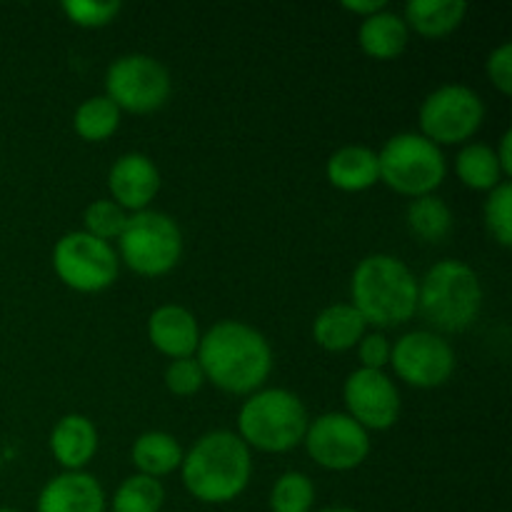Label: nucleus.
Listing matches in <instances>:
<instances>
[{
  "instance_id": "a211bd4d",
  "label": "nucleus",
  "mask_w": 512,
  "mask_h": 512,
  "mask_svg": "<svg viewBox=\"0 0 512 512\" xmlns=\"http://www.w3.org/2000/svg\"><path fill=\"white\" fill-rule=\"evenodd\" d=\"M325 173H328L330 183L338 190H345V193L368 190L380 180L378 153L365 148V145H348V148H340L338 153L330 155Z\"/></svg>"
},
{
  "instance_id": "9b49d317",
  "label": "nucleus",
  "mask_w": 512,
  "mask_h": 512,
  "mask_svg": "<svg viewBox=\"0 0 512 512\" xmlns=\"http://www.w3.org/2000/svg\"><path fill=\"white\" fill-rule=\"evenodd\" d=\"M310 458L328 470H353L368 458L370 438L348 413H325L308 423L303 438Z\"/></svg>"
},
{
  "instance_id": "20e7f679",
  "label": "nucleus",
  "mask_w": 512,
  "mask_h": 512,
  "mask_svg": "<svg viewBox=\"0 0 512 512\" xmlns=\"http://www.w3.org/2000/svg\"><path fill=\"white\" fill-rule=\"evenodd\" d=\"M483 285L478 273L460 260H440L418 285V310L443 333H463L478 320Z\"/></svg>"
},
{
  "instance_id": "4468645a",
  "label": "nucleus",
  "mask_w": 512,
  "mask_h": 512,
  "mask_svg": "<svg viewBox=\"0 0 512 512\" xmlns=\"http://www.w3.org/2000/svg\"><path fill=\"white\" fill-rule=\"evenodd\" d=\"M108 188L113 193V203H118L123 210L140 213L158 195L160 173L153 160L145 158L143 153L120 155L110 168Z\"/></svg>"
},
{
  "instance_id": "b1692460",
  "label": "nucleus",
  "mask_w": 512,
  "mask_h": 512,
  "mask_svg": "<svg viewBox=\"0 0 512 512\" xmlns=\"http://www.w3.org/2000/svg\"><path fill=\"white\" fill-rule=\"evenodd\" d=\"M408 228L423 243H440L453 230V213L438 195L415 198L408 208Z\"/></svg>"
},
{
  "instance_id": "393cba45",
  "label": "nucleus",
  "mask_w": 512,
  "mask_h": 512,
  "mask_svg": "<svg viewBox=\"0 0 512 512\" xmlns=\"http://www.w3.org/2000/svg\"><path fill=\"white\" fill-rule=\"evenodd\" d=\"M75 133L88 143H100V140L110 138L120 125V110L105 95H95V98L85 100L78 110H75Z\"/></svg>"
},
{
  "instance_id": "1a4fd4ad",
  "label": "nucleus",
  "mask_w": 512,
  "mask_h": 512,
  "mask_svg": "<svg viewBox=\"0 0 512 512\" xmlns=\"http://www.w3.org/2000/svg\"><path fill=\"white\" fill-rule=\"evenodd\" d=\"M170 95V75L165 65L150 55H123L105 73V98L118 110L145 115L163 108Z\"/></svg>"
},
{
  "instance_id": "dca6fc26",
  "label": "nucleus",
  "mask_w": 512,
  "mask_h": 512,
  "mask_svg": "<svg viewBox=\"0 0 512 512\" xmlns=\"http://www.w3.org/2000/svg\"><path fill=\"white\" fill-rule=\"evenodd\" d=\"M148 338L168 358H193L200 345V330L193 313L180 305H163L148 320Z\"/></svg>"
},
{
  "instance_id": "f03ea898",
  "label": "nucleus",
  "mask_w": 512,
  "mask_h": 512,
  "mask_svg": "<svg viewBox=\"0 0 512 512\" xmlns=\"http://www.w3.org/2000/svg\"><path fill=\"white\" fill-rule=\"evenodd\" d=\"M183 485L195 500L223 505L243 495L253 475L250 448L228 430L203 435L183 455Z\"/></svg>"
},
{
  "instance_id": "c85d7f7f",
  "label": "nucleus",
  "mask_w": 512,
  "mask_h": 512,
  "mask_svg": "<svg viewBox=\"0 0 512 512\" xmlns=\"http://www.w3.org/2000/svg\"><path fill=\"white\" fill-rule=\"evenodd\" d=\"M485 225L493 240H498L503 248L512 245V185L508 180L490 190V198L485 203Z\"/></svg>"
},
{
  "instance_id": "bb28decb",
  "label": "nucleus",
  "mask_w": 512,
  "mask_h": 512,
  "mask_svg": "<svg viewBox=\"0 0 512 512\" xmlns=\"http://www.w3.org/2000/svg\"><path fill=\"white\" fill-rule=\"evenodd\" d=\"M315 503V488L308 475L283 473L270 490V510L273 512H310Z\"/></svg>"
},
{
  "instance_id": "f3484780",
  "label": "nucleus",
  "mask_w": 512,
  "mask_h": 512,
  "mask_svg": "<svg viewBox=\"0 0 512 512\" xmlns=\"http://www.w3.org/2000/svg\"><path fill=\"white\" fill-rule=\"evenodd\" d=\"M50 450L68 473H78L98 450V433L85 415H65L50 433Z\"/></svg>"
},
{
  "instance_id": "f704fd0d",
  "label": "nucleus",
  "mask_w": 512,
  "mask_h": 512,
  "mask_svg": "<svg viewBox=\"0 0 512 512\" xmlns=\"http://www.w3.org/2000/svg\"><path fill=\"white\" fill-rule=\"evenodd\" d=\"M343 8L350 10V13H355V15H363V20H365V18H370V15L385 10L388 5H385L383 0H363V3H355L353 0V3H343Z\"/></svg>"
},
{
  "instance_id": "c9c22d12",
  "label": "nucleus",
  "mask_w": 512,
  "mask_h": 512,
  "mask_svg": "<svg viewBox=\"0 0 512 512\" xmlns=\"http://www.w3.org/2000/svg\"><path fill=\"white\" fill-rule=\"evenodd\" d=\"M318 512H358L353 508H325V510H318Z\"/></svg>"
},
{
  "instance_id": "72a5a7b5",
  "label": "nucleus",
  "mask_w": 512,
  "mask_h": 512,
  "mask_svg": "<svg viewBox=\"0 0 512 512\" xmlns=\"http://www.w3.org/2000/svg\"><path fill=\"white\" fill-rule=\"evenodd\" d=\"M510 145H512V133H510V130H505L503 138H500V148L495 150V158H498L500 170H503L505 178L512 175V150H510Z\"/></svg>"
},
{
  "instance_id": "7c9ffc66",
  "label": "nucleus",
  "mask_w": 512,
  "mask_h": 512,
  "mask_svg": "<svg viewBox=\"0 0 512 512\" xmlns=\"http://www.w3.org/2000/svg\"><path fill=\"white\" fill-rule=\"evenodd\" d=\"M63 13L68 15L70 23L80 28H103L115 15L120 13V3H88V0H68L63 3Z\"/></svg>"
},
{
  "instance_id": "423d86ee",
  "label": "nucleus",
  "mask_w": 512,
  "mask_h": 512,
  "mask_svg": "<svg viewBox=\"0 0 512 512\" xmlns=\"http://www.w3.org/2000/svg\"><path fill=\"white\" fill-rule=\"evenodd\" d=\"M380 180L408 198L433 195L445 180V158L435 143L420 133L393 135L378 153Z\"/></svg>"
},
{
  "instance_id": "cd10ccee",
  "label": "nucleus",
  "mask_w": 512,
  "mask_h": 512,
  "mask_svg": "<svg viewBox=\"0 0 512 512\" xmlns=\"http://www.w3.org/2000/svg\"><path fill=\"white\" fill-rule=\"evenodd\" d=\"M128 218L130 215L125 213L118 203H113V200H95L93 205L85 208V215H83L85 233L103 240V243H108V240L120 238V235H123L125 225H128Z\"/></svg>"
},
{
  "instance_id": "473e14b6",
  "label": "nucleus",
  "mask_w": 512,
  "mask_h": 512,
  "mask_svg": "<svg viewBox=\"0 0 512 512\" xmlns=\"http://www.w3.org/2000/svg\"><path fill=\"white\" fill-rule=\"evenodd\" d=\"M358 355L363 368L383 370L390 363V343L383 333H368L358 343Z\"/></svg>"
},
{
  "instance_id": "5701e85b",
  "label": "nucleus",
  "mask_w": 512,
  "mask_h": 512,
  "mask_svg": "<svg viewBox=\"0 0 512 512\" xmlns=\"http://www.w3.org/2000/svg\"><path fill=\"white\" fill-rule=\"evenodd\" d=\"M455 173L463 180V185L473 190H495L503 183V170H500L495 150L483 143L465 145L455 160Z\"/></svg>"
},
{
  "instance_id": "6e6552de",
  "label": "nucleus",
  "mask_w": 512,
  "mask_h": 512,
  "mask_svg": "<svg viewBox=\"0 0 512 512\" xmlns=\"http://www.w3.org/2000/svg\"><path fill=\"white\" fill-rule=\"evenodd\" d=\"M485 118V105L465 85H443L420 105L423 138L435 145H458L473 138Z\"/></svg>"
},
{
  "instance_id": "4be33fe9",
  "label": "nucleus",
  "mask_w": 512,
  "mask_h": 512,
  "mask_svg": "<svg viewBox=\"0 0 512 512\" xmlns=\"http://www.w3.org/2000/svg\"><path fill=\"white\" fill-rule=\"evenodd\" d=\"M133 463L140 475L158 480L183 465V448L173 435L153 430V433H143L133 443Z\"/></svg>"
},
{
  "instance_id": "39448f33",
  "label": "nucleus",
  "mask_w": 512,
  "mask_h": 512,
  "mask_svg": "<svg viewBox=\"0 0 512 512\" xmlns=\"http://www.w3.org/2000/svg\"><path fill=\"white\" fill-rule=\"evenodd\" d=\"M238 438L263 453H288L303 443L308 413L290 390L270 388L250 395L238 415Z\"/></svg>"
},
{
  "instance_id": "412c9836",
  "label": "nucleus",
  "mask_w": 512,
  "mask_h": 512,
  "mask_svg": "<svg viewBox=\"0 0 512 512\" xmlns=\"http://www.w3.org/2000/svg\"><path fill=\"white\" fill-rule=\"evenodd\" d=\"M360 48L373 60H395L408 48V25L388 8L370 15L360 25Z\"/></svg>"
},
{
  "instance_id": "a878e982",
  "label": "nucleus",
  "mask_w": 512,
  "mask_h": 512,
  "mask_svg": "<svg viewBox=\"0 0 512 512\" xmlns=\"http://www.w3.org/2000/svg\"><path fill=\"white\" fill-rule=\"evenodd\" d=\"M165 503V490L160 480L148 475H133L115 490L113 512H160Z\"/></svg>"
},
{
  "instance_id": "9d476101",
  "label": "nucleus",
  "mask_w": 512,
  "mask_h": 512,
  "mask_svg": "<svg viewBox=\"0 0 512 512\" xmlns=\"http://www.w3.org/2000/svg\"><path fill=\"white\" fill-rule=\"evenodd\" d=\"M53 268L68 288L78 293H100L118 278V255L110 243L80 230L63 235L55 243Z\"/></svg>"
},
{
  "instance_id": "f8f14e48",
  "label": "nucleus",
  "mask_w": 512,
  "mask_h": 512,
  "mask_svg": "<svg viewBox=\"0 0 512 512\" xmlns=\"http://www.w3.org/2000/svg\"><path fill=\"white\" fill-rule=\"evenodd\" d=\"M390 363L398 378L413 388H440L453 375L455 353L440 335L415 330L390 348Z\"/></svg>"
},
{
  "instance_id": "f257e3e1",
  "label": "nucleus",
  "mask_w": 512,
  "mask_h": 512,
  "mask_svg": "<svg viewBox=\"0 0 512 512\" xmlns=\"http://www.w3.org/2000/svg\"><path fill=\"white\" fill-rule=\"evenodd\" d=\"M198 363L205 380L230 395H250L268 380L273 350L268 340L250 325L223 320L200 335Z\"/></svg>"
},
{
  "instance_id": "ddd939ff",
  "label": "nucleus",
  "mask_w": 512,
  "mask_h": 512,
  "mask_svg": "<svg viewBox=\"0 0 512 512\" xmlns=\"http://www.w3.org/2000/svg\"><path fill=\"white\" fill-rule=\"evenodd\" d=\"M348 415L365 430H388L398 423L400 395L383 370L360 368L345 380Z\"/></svg>"
},
{
  "instance_id": "2f4dec72",
  "label": "nucleus",
  "mask_w": 512,
  "mask_h": 512,
  "mask_svg": "<svg viewBox=\"0 0 512 512\" xmlns=\"http://www.w3.org/2000/svg\"><path fill=\"white\" fill-rule=\"evenodd\" d=\"M488 78L493 80L495 88L503 95L512 93V45L503 43L498 50H493L488 58Z\"/></svg>"
},
{
  "instance_id": "c756f323",
  "label": "nucleus",
  "mask_w": 512,
  "mask_h": 512,
  "mask_svg": "<svg viewBox=\"0 0 512 512\" xmlns=\"http://www.w3.org/2000/svg\"><path fill=\"white\" fill-rule=\"evenodd\" d=\"M205 383V373L200 368V363L195 358H180L173 360L165 370V385L173 395L178 398H188V395H195Z\"/></svg>"
},
{
  "instance_id": "aec40b11",
  "label": "nucleus",
  "mask_w": 512,
  "mask_h": 512,
  "mask_svg": "<svg viewBox=\"0 0 512 512\" xmlns=\"http://www.w3.org/2000/svg\"><path fill=\"white\" fill-rule=\"evenodd\" d=\"M468 3L463 0H413L405 5V25L423 38L438 40L460 28Z\"/></svg>"
},
{
  "instance_id": "6ab92c4d",
  "label": "nucleus",
  "mask_w": 512,
  "mask_h": 512,
  "mask_svg": "<svg viewBox=\"0 0 512 512\" xmlns=\"http://www.w3.org/2000/svg\"><path fill=\"white\" fill-rule=\"evenodd\" d=\"M365 320L350 303H338L325 308L313 323L315 343L330 353H343L358 345L365 335Z\"/></svg>"
},
{
  "instance_id": "7ed1b4c3",
  "label": "nucleus",
  "mask_w": 512,
  "mask_h": 512,
  "mask_svg": "<svg viewBox=\"0 0 512 512\" xmlns=\"http://www.w3.org/2000/svg\"><path fill=\"white\" fill-rule=\"evenodd\" d=\"M350 293V305L373 328H395L418 313V280L393 255L378 253L360 260L350 280Z\"/></svg>"
},
{
  "instance_id": "2eb2a0df",
  "label": "nucleus",
  "mask_w": 512,
  "mask_h": 512,
  "mask_svg": "<svg viewBox=\"0 0 512 512\" xmlns=\"http://www.w3.org/2000/svg\"><path fill=\"white\" fill-rule=\"evenodd\" d=\"M38 512H105V493L88 473H63L38 498Z\"/></svg>"
},
{
  "instance_id": "0eeeda50",
  "label": "nucleus",
  "mask_w": 512,
  "mask_h": 512,
  "mask_svg": "<svg viewBox=\"0 0 512 512\" xmlns=\"http://www.w3.org/2000/svg\"><path fill=\"white\" fill-rule=\"evenodd\" d=\"M118 243L123 263L145 278L170 273L183 255V233L178 223L155 210L130 215Z\"/></svg>"
},
{
  "instance_id": "e433bc0d",
  "label": "nucleus",
  "mask_w": 512,
  "mask_h": 512,
  "mask_svg": "<svg viewBox=\"0 0 512 512\" xmlns=\"http://www.w3.org/2000/svg\"><path fill=\"white\" fill-rule=\"evenodd\" d=\"M0 512H15V510H10V508H0Z\"/></svg>"
}]
</instances>
